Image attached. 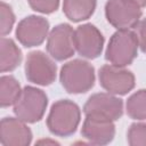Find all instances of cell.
I'll use <instances>...</instances> for the list:
<instances>
[{"instance_id": "6da1fadb", "label": "cell", "mask_w": 146, "mask_h": 146, "mask_svg": "<svg viewBox=\"0 0 146 146\" xmlns=\"http://www.w3.org/2000/svg\"><path fill=\"white\" fill-rule=\"evenodd\" d=\"M80 120V107L70 99H59L50 108L47 117V127L55 136L68 137L76 131Z\"/></svg>"}, {"instance_id": "7a4b0ae2", "label": "cell", "mask_w": 146, "mask_h": 146, "mask_svg": "<svg viewBox=\"0 0 146 146\" xmlns=\"http://www.w3.org/2000/svg\"><path fill=\"white\" fill-rule=\"evenodd\" d=\"M59 81L68 94L87 92L95 84V68L83 59L70 60L62 66Z\"/></svg>"}, {"instance_id": "3957f363", "label": "cell", "mask_w": 146, "mask_h": 146, "mask_svg": "<svg viewBox=\"0 0 146 146\" xmlns=\"http://www.w3.org/2000/svg\"><path fill=\"white\" fill-rule=\"evenodd\" d=\"M138 48V39L135 31L117 30L110 39L105 58L110 64L125 67L137 57Z\"/></svg>"}, {"instance_id": "277c9868", "label": "cell", "mask_w": 146, "mask_h": 146, "mask_svg": "<svg viewBox=\"0 0 146 146\" xmlns=\"http://www.w3.org/2000/svg\"><path fill=\"white\" fill-rule=\"evenodd\" d=\"M48 97L43 90L27 86L22 89V92L14 104V113L17 117L26 123H35L40 121L46 112Z\"/></svg>"}, {"instance_id": "5b68a950", "label": "cell", "mask_w": 146, "mask_h": 146, "mask_svg": "<svg viewBox=\"0 0 146 146\" xmlns=\"http://www.w3.org/2000/svg\"><path fill=\"white\" fill-rule=\"evenodd\" d=\"M141 7L131 0H107L105 16L107 22L117 30L135 27L141 17Z\"/></svg>"}, {"instance_id": "8992f818", "label": "cell", "mask_w": 146, "mask_h": 146, "mask_svg": "<svg viewBox=\"0 0 146 146\" xmlns=\"http://www.w3.org/2000/svg\"><path fill=\"white\" fill-rule=\"evenodd\" d=\"M43 51H31L25 62V75L26 79L38 86H49L56 79L57 66Z\"/></svg>"}, {"instance_id": "52a82bcc", "label": "cell", "mask_w": 146, "mask_h": 146, "mask_svg": "<svg viewBox=\"0 0 146 146\" xmlns=\"http://www.w3.org/2000/svg\"><path fill=\"white\" fill-rule=\"evenodd\" d=\"M98 79L107 92L116 96L125 95L135 87V75L124 66L106 64L99 68Z\"/></svg>"}, {"instance_id": "ba28073f", "label": "cell", "mask_w": 146, "mask_h": 146, "mask_svg": "<svg viewBox=\"0 0 146 146\" xmlns=\"http://www.w3.org/2000/svg\"><path fill=\"white\" fill-rule=\"evenodd\" d=\"M83 112L86 116L116 121L123 114V102L116 95L110 92L94 94L86 102Z\"/></svg>"}, {"instance_id": "9c48e42d", "label": "cell", "mask_w": 146, "mask_h": 146, "mask_svg": "<svg viewBox=\"0 0 146 146\" xmlns=\"http://www.w3.org/2000/svg\"><path fill=\"white\" fill-rule=\"evenodd\" d=\"M75 51L84 58L95 59L103 50L104 36L92 24H82L74 30L73 34Z\"/></svg>"}, {"instance_id": "30bf717a", "label": "cell", "mask_w": 146, "mask_h": 146, "mask_svg": "<svg viewBox=\"0 0 146 146\" xmlns=\"http://www.w3.org/2000/svg\"><path fill=\"white\" fill-rule=\"evenodd\" d=\"M74 30L70 24H58L48 34L47 51L55 60L62 62L73 56L75 52Z\"/></svg>"}, {"instance_id": "8fae6325", "label": "cell", "mask_w": 146, "mask_h": 146, "mask_svg": "<svg viewBox=\"0 0 146 146\" xmlns=\"http://www.w3.org/2000/svg\"><path fill=\"white\" fill-rule=\"evenodd\" d=\"M49 34V22L36 15L23 18L16 27L17 40L26 48L40 46Z\"/></svg>"}, {"instance_id": "7c38bea8", "label": "cell", "mask_w": 146, "mask_h": 146, "mask_svg": "<svg viewBox=\"0 0 146 146\" xmlns=\"http://www.w3.org/2000/svg\"><path fill=\"white\" fill-rule=\"evenodd\" d=\"M32 140V131L19 117H3L0 125V143L2 146H26Z\"/></svg>"}, {"instance_id": "4fadbf2b", "label": "cell", "mask_w": 146, "mask_h": 146, "mask_svg": "<svg viewBox=\"0 0 146 146\" xmlns=\"http://www.w3.org/2000/svg\"><path fill=\"white\" fill-rule=\"evenodd\" d=\"M81 133L91 144L95 145L110 144L115 136L114 121L102 117L86 116L82 124Z\"/></svg>"}, {"instance_id": "5bb4252c", "label": "cell", "mask_w": 146, "mask_h": 146, "mask_svg": "<svg viewBox=\"0 0 146 146\" xmlns=\"http://www.w3.org/2000/svg\"><path fill=\"white\" fill-rule=\"evenodd\" d=\"M22 62V51L14 40L2 36L0 40V70L2 73L11 72Z\"/></svg>"}, {"instance_id": "9a60e30c", "label": "cell", "mask_w": 146, "mask_h": 146, "mask_svg": "<svg viewBox=\"0 0 146 146\" xmlns=\"http://www.w3.org/2000/svg\"><path fill=\"white\" fill-rule=\"evenodd\" d=\"M96 3V0H64L63 11L70 21L78 23L91 17Z\"/></svg>"}, {"instance_id": "2e32d148", "label": "cell", "mask_w": 146, "mask_h": 146, "mask_svg": "<svg viewBox=\"0 0 146 146\" xmlns=\"http://www.w3.org/2000/svg\"><path fill=\"white\" fill-rule=\"evenodd\" d=\"M22 92L18 81L11 75H2L0 79V104L1 107L14 106Z\"/></svg>"}, {"instance_id": "e0dca14e", "label": "cell", "mask_w": 146, "mask_h": 146, "mask_svg": "<svg viewBox=\"0 0 146 146\" xmlns=\"http://www.w3.org/2000/svg\"><path fill=\"white\" fill-rule=\"evenodd\" d=\"M128 115L133 120H146V89H140L132 94L125 104Z\"/></svg>"}, {"instance_id": "ac0fdd59", "label": "cell", "mask_w": 146, "mask_h": 146, "mask_svg": "<svg viewBox=\"0 0 146 146\" xmlns=\"http://www.w3.org/2000/svg\"><path fill=\"white\" fill-rule=\"evenodd\" d=\"M127 137L131 146H146V122L132 123L128 130Z\"/></svg>"}, {"instance_id": "d6986e66", "label": "cell", "mask_w": 146, "mask_h": 146, "mask_svg": "<svg viewBox=\"0 0 146 146\" xmlns=\"http://www.w3.org/2000/svg\"><path fill=\"white\" fill-rule=\"evenodd\" d=\"M0 33L2 36L10 33L15 24V15L11 10V7L6 2L0 5Z\"/></svg>"}, {"instance_id": "ffe728a7", "label": "cell", "mask_w": 146, "mask_h": 146, "mask_svg": "<svg viewBox=\"0 0 146 146\" xmlns=\"http://www.w3.org/2000/svg\"><path fill=\"white\" fill-rule=\"evenodd\" d=\"M30 7L42 14H51L57 10L59 0H27Z\"/></svg>"}, {"instance_id": "44dd1931", "label": "cell", "mask_w": 146, "mask_h": 146, "mask_svg": "<svg viewBox=\"0 0 146 146\" xmlns=\"http://www.w3.org/2000/svg\"><path fill=\"white\" fill-rule=\"evenodd\" d=\"M135 32L138 39V46L143 52L146 54V18L140 19L135 26Z\"/></svg>"}, {"instance_id": "7402d4cb", "label": "cell", "mask_w": 146, "mask_h": 146, "mask_svg": "<svg viewBox=\"0 0 146 146\" xmlns=\"http://www.w3.org/2000/svg\"><path fill=\"white\" fill-rule=\"evenodd\" d=\"M133 2H136L138 6L140 7H146V0H131Z\"/></svg>"}]
</instances>
